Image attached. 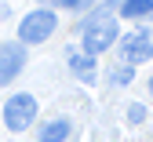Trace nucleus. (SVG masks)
Returning <instances> with one entry per match:
<instances>
[{
  "instance_id": "nucleus-4",
  "label": "nucleus",
  "mask_w": 153,
  "mask_h": 142,
  "mask_svg": "<svg viewBox=\"0 0 153 142\" xmlns=\"http://www.w3.org/2000/svg\"><path fill=\"white\" fill-rule=\"evenodd\" d=\"M153 58V33L149 29H131L128 36H120V66H142Z\"/></svg>"
},
{
  "instance_id": "nucleus-7",
  "label": "nucleus",
  "mask_w": 153,
  "mask_h": 142,
  "mask_svg": "<svg viewBox=\"0 0 153 142\" xmlns=\"http://www.w3.org/2000/svg\"><path fill=\"white\" fill-rule=\"evenodd\" d=\"M73 135V124H69V117H51L40 124V142H66Z\"/></svg>"
},
{
  "instance_id": "nucleus-3",
  "label": "nucleus",
  "mask_w": 153,
  "mask_h": 142,
  "mask_svg": "<svg viewBox=\"0 0 153 142\" xmlns=\"http://www.w3.org/2000/svg\"><path fill=\"white\" fill-rule=\"evenodd\" d=\"M36 98L29 95V91H15L7 102H4V128L7 131H29L33 128V120H36Z\"/></svg>"
},
{
  "instance_id": "nucleus-1",
  "label": "nucleus",
  "mask_w": 153,
  "mask_h": 142,
  "mask_svg": "<svg viewBox=\"0 0 153 142\" xmlns=\"http://www.w3.org/2000/svg\"><path fill=\"white\" fill-rule=\"evenodd\" d=\"M76 29H80V51H84L88 58H99L102 51H109L113 44H117V36H120L117 22H113V7H109V4L95 7Z\"/></svg>"
},
{
  "instance_id": "nucleus-9",
  "label": "nucleus",
  "mask_w": 153,
  "mask_h": 142,
  "mask_svg": "<svg viewBox=\"0 0 153 142\" xmlns=\"http://www.w3.org/2000/svg\"><path fill=\"white\" fill-rule=\"evenodd\" d=\"M131 80H135V69H131V66H120V62H117V66L109 69V84H113V88H128Z\"/></svg>"
},
{
  "instance_id": "nucleus-11",
  "label": "nucleus",
  "mask_w": 153,
  "mask_h": 142,
  "mask_svg": "<svg viewBox=\"0 0 153 142\" xmlns=\"http://www.w3.org/2000/svg\"><path fill=\"white\" fill-rule=\"evenodd\" d=\"M149 95H153V77H149Z\"/></svg>"
},
{
  "instance_id": "nucleus-10",
  "label": "nucleus",
  "mask_w": 153,
  "mask_h": 142,
  "mask_svg": "<svg viewBox=\"0 0 153 142\" xmlns=\"http://www.w3.org/2000/svg\"><path fill=\"white\" fill-rule=\"evenodd\" d=\"M142 120H146V106L142 102H131L128 106V124H142Z\"/></svg>"
},
{
  "instance_id": "nucleus-8",
  "label": "nucleus",
  "mask_w": 153,
  "mask_h": 142,
  "mask_svg": "<svg viewBox=\"0 0 153 142\" xmlns=\"http://www.w3.org/2000/svg\"><path fill=\"white\" fill-rule=\"evenodd\" d=\"M117 11H120V18H146V15H153V0H124Z\"/></svg>"
},
{
  "instance_id": "nucleus-2",
  "label": "nucleus",
  "mask_w": 153,
  "mask_h": 142,
  "mask_svg": "<svg viewBox=\"0 0 153 142\" xmlns=\"http://www.w3.org/2000/svg\"><path fill=\"white\" fill-rule=\"evenodd\" d=\"M59 29V15L55 7H33L29 15H22V22H18V44H44L51 40V33Z\"/></svg>"
},
{
  "instance_id": "nucleus-5",
  "label": "nucleus",
  "mask_w": 153,
  "mask_h": 142,
  "mask_svg": "<svg viewBox=\"0 0 153 142\" xmlns=\"http://www.w3.org/2000/svg\"><path fill=\"white\" fill-rule=\"evenodd\" d=\"M26 69V48L18 44H0V84H11V80Z\"/></svg>"
},
{
  "instance_id": "nucleus-6",
  "label": "nucleus",
  "mask_w": 153,
  "mask_h": 142,
  "mask_svg": "<svg viewBox=\"0 0 153 142\" xmlns=\"http://www.w3.org/2000/svg\"><path fill=\"white\" fill-rule=\"evenodd\" d=\"M66 62H69V73L76 80H84V84H95L99 80V66H95V58H88L80 48H69L66 51Z\"/></svg>"
}]
</instances>
